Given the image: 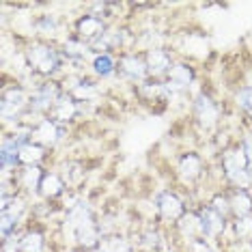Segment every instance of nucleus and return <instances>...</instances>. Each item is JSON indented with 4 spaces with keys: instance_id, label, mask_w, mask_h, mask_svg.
<instances>
[{
    "instance_id": "f257e3e1",
    "label": "nucleus",
    "mask_w": 252,
    "mask_h": 252,
    "mask_svg": "<svg viewBox=\"0 0 252 252\" xmlns=\"http://www.w3.org/2000/svg\"><path fill=\"white\" fill-rule=\"evenodd\" d=\"M65 233L82 248H97L99 246V228L93 222L87 203H78L69 209L65 220Z\"/></svg>"
},
{
    "instance_id": "f03ea898",
    "label": "nucleus",
    "mask_w": 252,
    "mask_h": 252,
    "mask_svg": "<svg viewBox=\"0 0 252 252\" xmlns=\"http://www.w3.org/2000/svg\"><path fill=\"white\" fill-rule=\"evenodd\" d=\"M26 63L39 76H52L61 67V54L48 43H32L26 50Z\"/></svg>"
},
{
    "instance_id": "7ed1b4c3",
    "label": "nucleus",
    "mask_w": 252,
    "mask_h": 252,
    "mask_svg": "<svg viewBox=\"0 0 252 252\" xmlns=\"http://www.w3.org/2000/svg\"><path fill=\"white\" fill-rule=\"evenodd\" d=\"M28 106H31V97H26L22 87H9V89L2 91L0 114H2L4 121H13V119H18Z\"/></svg>"
},
{
    "instance_id": "20e7f679",
    "label": "nucleus",
    "mask_w": 252,
    "mask_h": 252,
    "mask_svg": "<svg viewBox=\"0 0 252 252\" xmlns=\"http://www.w3.org/2000/svg\"><path fill=\"white\" fill-rule=\"evenodd\" d=\"M61 95L63 93H61L59 84L45 82V84H41V87H37V91L31 95V106L28 108H31L32 112H39V114H45V112L50 114Z\"/></svg>"
},
{
    "instance_id": "39448f33",
    "label": "nucleus",
    "mask_w": 252,
    "mask_h": 252,
    "mask_svg": "<svg viewBox=\"0 0 252 252\" xmlns=\"http://www.w3.org/2000/svg\"><path fill=\"white\" fill-rule=\"evenodd\" d=\"M28 138L35 145H41V147H52L56 145L61 138H63V127L59 123H54L52 119H41L35 127L28 131Z\"/></svg>"
},
{
    "instance_id": "423d86ee",
    "label": "nucleus",
    "mask_w": 252,
    "mask_h": 252,
    "mask_svg": "<svg viewBox=\"0 0 252 252\" xmlns=\"http://www.w3.org/2000/svg\"><path fill=\"white\" fill-rule=\"evenodd\" d=\"M76 32L78 39H82L84 43H95L106 35V24L99 15H82L76 24Z\"/></svg>"
},
{
    "instance_id": "0eeeda50",
    "label": "nucleus",
    "mask_w": 252,
    "mask_h": 252,
    "mask_svg": "<svg viewBox=\"0 0 252 252\" xmlns=\"http://www.w3.org/2000/svg\"><path fill=\"white\" fill-rule=\"evenodd\" d=\"M194 114H196L198 123L203 125L205 129H211L218 123V117H220V110H218L216 101L211 99L209 95H198L196 101H194Z\"/></svg>"
},
{
    "instance_id": "6e6552de",
    "label": "nucleus",
    "mask_w": 252,
    "mask_h": 252,
    "mask_svg": "<svg viewBox=\"0 0 252 252\" xmlns=\"http://www.w3.org/2000/svg\"><path fill=\"white\" fill-rule=\"evenodd\" d=\"M145 63H147L149 76H153V78L168 76L170 67H173L168 52H166V50H162V48H151V50H149V52L145 54Z\"/></svg>"
},
{
    "instance_id": "1a4fd4ad",
    "label": "nucleus",
    "mask_w": 252,
    "mask_h": 252,
    "mask_svg": "<svg viewBox=\"0 0 252 252\" xmlns=\"http://www.w3.org/2000/svg\"><path fill=\"white\" fill-rule=\"evenodd\" d=\"M119 71H121L125 78L138 80V82L145 80L149 73L145 59H140V56H136V54H123L121 61H119Z\"/></svg>"
},
{
    "instance_id": "9d476101",
    "label": "nucleus",
    "mask_w": 252,
    "mask_h": 252,
    "mask_svg": "<svg viewBox=\"0 0 252 252\" xmlns=\"http://www.w3.org/2000/svg\"><path fill=\"white\" fill-rule=\"evenodd\" d=\"M76 112H78V104H76V99L69 95V93H63L59 97V101L54 104L52 108V112L48 114L50 119H52L54 123H67V121H71L73 117H76Z\"/></svg>"
},
{
    "instance_id": "9b49d317",
    "label": "nucleus",
    "mask_w": 252,
    "mask_h": 252,
    "mask_svg": "<svg viewBox=\"0 0 252 252\" xmlns=\"http://www.w3.org/2000/svg\"><path fill=\"white\" fill-rule=\"evenodd\" d=\"M177 224H179L181 235L188 239V244L194 242V239L203 237V220H200V216L196 214V211H188V214H183Z\"/></svg>"
},
{
    "instance_id": "f8f14e48",
    "label": "nucleus",
    "mask_w": 252,
    "mask_h": 252,
    "mask_svg": "<svg viewBox=\"0 0 252 252\" xmlns=\"http://www.w3.org/2000/svg\"><path fill=\"white\" fill-rule=\"evenodd\" d=\"M200 220H203V237H218L226 226V220L220 214H216L211 207H203L198 211Z\"/></svg>"
},
{
    "instance_id": "ddd939ff",
    "label": "nucleus",
    "mask_w": 252,
    "mask_h": 252,
    "mask_svg": "<svg viewBox=\"0 0 252 252\" xmlns=\"http://www.w3.org/2000/svg\"><path fill=\"white\" fill-rule=\"evenodd\" d=\"M158 209L166 220H179L183 216V203L173 192H162L158 196Z\"/></svg>"
},
{
    "instance_id": "4468645a",
    "label": "nucleus",
    "mask_w": 252,
    "mask_h": 252,
    "mask_svg": "<svg viewBox=\"0 0 252 252\" xmlns=\"http://www.w3.org/2000/svg\"><path fill=\"white\" fill-rule=\"evenodd\" d=\"M228 203H231V214L235 216V220L252 216V196H250L248 190L235 188V190L228 194Z\"/></svg>"
},
{
    "instance_id": "2eb2a0df",
    "label": "nucleus",
    "mask_w": 252,
    "mask_h": 252,
    "mask_svg": "<svg viewBox=\"0 0 252 252\" xmlns=\"http://www.w3.org/2000/svg\"><path fill=\"white\" fill-rule=\"evenodd\" d=\"M200 170H203V159H200L196 153H188V156L181 158V162H179V177L186 183H192L194 179H198Z\"/></svg>"
},
{
    "instance_id": "dca6fc26",
    "label": "nucleus",
    "mask_w": 252,
    "mask_h": 252,
    "mask_svg": "<svg viewBox=\"0 0 252 252\" xmlns=\"http://www.w3.org/2000/svg\"><path fill=\"white\" fill-rule=\"evenodd\" d=\"M63 190H65V179H61V175H56V173L43 175L41 186H39V192H41L43 198H56L63 194Z\"/></svg>"
},
{
    "instance_id": "f3484780",
    "label": "nucleus",
    "mask_w": 252,
    "mask_h": 252,
    "mask_svg": "<svg viewBox=\"0 0 252 252\" xmlns=\"http://www.w3.org/2000/svg\"><path fill=\"white\" fill-rule=\"evenodd\" d=\"M194 80V71H192V67H188V65H183V63H177V65L170 67V71H168V82L173 84L175 89H179L183 91Z\"/></svg>"
},
{
    "instance_id": "a211bd4d",
    "label": "nucleus",
    "mask_w": 252,
    "mask_h": 252,
    "mask_svg": "<svg viewBox=\"0 0 252 252\" xmlns=\"http://www.w3.org/2000/svg\"><path fill=\"white\" fill-rule=\"evenodd\" d=\"M18 158H20V164L37 166L43 159V147L41 145H35V142H31V140H26V142H22Z\"/></svg>"
},
{
    "instance_id": "6ab92c4d",
    "label": "nucleus",
    "mask_w": 252,
    "mask_h": 252,
    "mask_svg": "<svg viewBox=\"0 0 252 252\" xmlns=\"http://www.w3.org/2000/svg\"><path fill=\"white\" fill-rule=\"evenodd\" d=\"M41 168L39 166H26L24 170H20V183L22 188H26V190H39V186H41V179H43Z\"/></svg>"
},
{
    "instance_id": "aec40b11",
    "label": "nucleus",
    "mask_w": 252,
    "mask_h": 252,
    "mask_svg": "<svg viewBox=\"0 0 252 252\" xmlns=\"http://www.w3.org/2000/svg\"><path fill=\"white\" fill-rule=\"evenodd\" d=\"M65 56L67 59H73V61H84L89 56L91 52V48H89V43H84L82 39H78V37H71V39H67L65 41Z\"/></svg>"
},
{
    "instance_id": "412c9836",
    "label": "nucleus",
    "mask_w": 252,
    "mask_h": 252,
    "mask_svg": "<svg viewBox=\"0 0 252 252\" xmlns=\"http://www.w3.org/2000/svg\"><path fill=\"white\" fill-rule=\"evenodd\" d=\"M69 95L76 101H87L91 97L97 95V87H95V82H91V80H78V82L69 89Z\"/></svg>"
},
{
    "instance_id": "4be33fe9",
    "label": "nucleus",
    "mask_w": 252,
    "mask_h": 252,
    "mask_svg": "<svg viewBox=\"0 0 252 252\" xmlns=\"http://www.w3.org/2000/svg\"><path fill=\"white\" fill-rule=\"evenodd\" d=\"M20 252H43V235L39 231H28L20 239Z\"/></svg>"
},
{
    "instance_id": "5701e85b",
    "label": "nucleus",
    "mask_w": 252,
    "mask_h": 252,
    "mask_svg": "<svg viewBox=\"0 0 252 252\" xmlns=\"http://www.w3.org/2000/svg\"><path fill=\"white\" fill-rule=\"evenodd\" d=\"M93 69L97 76H101V78H106V76H110V73H114V69H117V65H114V59L108 52L104 54H97L95 59H93Z\"/></svg>"
},
{
    "instance_id": "b1692460",
    "label": "nucleus",
    "mask_w": 252,
    "mask_h": 252,
    "mask_svg": "<svg viewBox=\"0 0 252 252\" xmlns=\"http://www.w3.org/2000/svg\"><path fill=\"white\" fill-rule=\"evenodd\" d=\"M99 246L104 248L106 252H131V246L127 239L123 237H110V239H104L99 242Z\"/></svg>"
},
{
    "instance_id": "393cba45",
    "label": "nucleus",
    "mask_w": 252,
    "mask_h": 252,
    "mask_svg": "<svg viewBox=\"0 0 252 252\" xmlns=\"http://www.w3.org/2000/svg\"><path fill=\"white\" fill-rule=\"evenodd\" d=\"M82 177H84V170L80 164H76V162L65 164V181L69 183V186H78V183L82 181Z\"/></svg>"
},
{
    "instance_id": "a878e982",
    "label": "nucleus",
    "mask_w": 252,
    "mask_h": 252,
    "mask_svg": "<svg viewBox=\"0 0 252 252\" xmlns=\"http://www.w3.org/2000/svg\"><path fill=\"white\" fill-rule=\"evenodd\" d=\"M237 106L242 108V110L246 114H250L252 117V87H244V89H239L237 91Z\"/></svg>"
},
{
    "instance_id": "bb28decb",
    "label": "nucleus",
    "mask_w": 252,
    "mask_h": 252,
    "mask_svg": "<svg viewBox=\"0 0 252 252\" xmlns=\"http://www.w3.org/2000/svg\"><path fill=\"white\" fill-rule=\"evenodd\" d=\"M209 207L214 209L216 214H220L224 220H226V216L231 214V203H228V196H224V194H218V196H214V200H211Z\"/></svg>"
},
{
    "instance_id": "cd10ccee",
    "label": "nucleus",
    "mask_w": 252,
    "mask_h": 252,
    "mask_svg": "<svg viewBox=\"0 0 252 252\" xmlns=\"http://www.w3.org/2000/svg\"><path fill=\"white\" fill-rule=\"evenodd\" d=\"M235 233H237L242 239H250L252 237V216L235 220Z\"/></svg>"
},
{
    "instance_id": "c85d7f7f",
    "label": "nucleus",
    "mask_w": 252,
    "mask_h": 252,
    "mask_svg": "<svg viewBox=\"0 0 252 252\" xmlns=\"http://www.w3.org/2000/svg\"><path fill=\"white\" fill-rule=\"evenodd\" d=\"M37 31L39 32H45V35L54 32L56 31V20L52 18V15H43V18L37 22Z\"/></svg>"
},
{
    "instance_id": "c756f323",
    "label": "nucleus",
    "mask_w": 252,
    "mask_h": 252,
    "mask_svg": "<svg viewBox=\"0 0 252 252\" xmlns=\"http://www.w3.org/2000/svg\"><path fill=\"white\" fill-rule=\"evenodd\" d=\"M145 248H158V244H159V235L156 231H147L145 235H142V242H140Z\"/></svg>"
},
{
    "instance_id": "7c9ffc66",
    "label": "nucleus",
    "mask_w": 252,
    "mask_h": 252,
    "mask_svg": "<svg viewBox=\"0 0 252 252\" xmlns=\"http://www.w3.org/2000/svg\"><path fill=\"white\" fill-rule=\"evenodd\" d=\"M242 149L246 153V159H248V170L252 175V134H246L244 140H242Z\"/></svg>"
},
{
    "instance_id": "2f4dec72",
    "label": "nucleus",
    "mask_w": 252,
    "mask_h": 252,
    "mask_svg": "<svg viewBox=\"0 0 252 252\" xmlns=\"http://www.w3.org/2000/svg\"><path fill=\"white\" fill-rule=\"evenodd\" d=\"M209 252H211V250H209Z\"/></svg>"
}]
</instances>
